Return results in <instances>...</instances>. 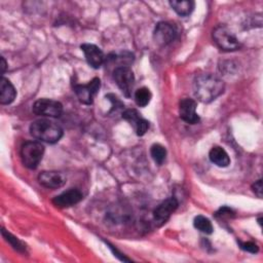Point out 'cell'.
Segmentation results:
<instances>
[{
    "label": "cell",
    "instance_id": "cell-1",
    "mask_svg": "<svg viewBox=\"0 0 263 263\" xmlns=\"http://www.w3.org/2000/svg\"><path fill=\"white\" fill-rule=\"evenodd\" d=\"M224 88V82L212 73L199 74L193 81L194 95L202 103H210L216 100L223 93Z\"/></svg>",
    "mask_w": 263,
    "mask_h": 263
},
{
    "label": "cell",
    "instance_id": "cell-2",
    "mask_svg": "<svg viewBox=\"0 0 263 263\" xmlns=\"http://www.w3.org/2000/svg\"><path fill=\"white\" fill-rule=\"evenodd\" d=\"M31 135L40 142L54 144L63 136L62 127L50 119H38L30 125Z\"/></svg>",
    "mask_w": 263,
    "mask_h": 263
},
{
    "label": "cell",
    "instance_id": "cell-3",
    "mask_svg": "<svg viewBox=\"0 0 263 263\" xmlns=\"http://www.w3.org/2000/svg\"><path fill=\"white\" fill-rule=\"evenodd\" d=\"M44 154V146L37 141H28L21 148V158L24 165L34 170L38 166Z\"/></svg>",
    "mask_w": 263,
    "mask_h": 263
},
{
    "label": "cell",
    "instance_id": "cell-4",
    "mask_svg": "<svg viewBox=\"0 0 263 263\" xmlns=\"http://www.w3.org/2000/svg\"><path fill=\"white\" fill-rule=\"evenodd\" d=\"M213 39L217 46L224 51H233L240 48V42L236 36L224 25H220L214 29Z\"/></svg>",
    "mask_w": 263,
    "mask_h": 263
},
{
    "label": "cell",
    "instance_id": "cell-5",
    "mask_svg": "<svg viewBox=\"0 0 263 263\" xmlns=\"http://www.w3.org/2000/svg\"><path fill=\"white\" fill-rule=\"evenodd\" d=\"M113 77L122 93L126 98H129L135 83V76L132 69L128 66L116 67L113 71Z\"/></svg>",
    "mask_w": 263,
    "mask_h": 263
},
{
    "label": "cell",
    "instance_id": "cell-6",
    "mask_svg": "<svg viewBox=\"0 0 263 263\" xmlns=\"http://www.w3.org/2000/svg\"><path fill=\"white\" fill-rule=\"evenodd\" d=\"M33 112L44 117H60L63 113V105L54 100L39 99L33 105Z\"/></svg>",
    "mask_w": 263,
    "mask_h": 263
},
{
    "label": "cell",
    "instance_id": "cell-7",
    "mask_svg": "<svg viewBox=\"0 0 263 263\" xmlns=\"http://www.w3.org/2000/svg\"><path fill=\"white\" fill-rule=\"evenodd\" d=\"M176 37H177V30L175 26H173L167 22L158 23L153 32L154 41L159 46L168 45L176 39Z\"/></svg>",
    "mask_w": 263,
    "mask_h": 263
},
{
    "label": "cell",
    "instance_id": "cell-8",
    "mask_svg": "<svg viewBox=\"0 0 263 263\" xmlns=\"http://www.w3.org/2000/svg\"><path fill=\"white\" fill-rule=\"evenodd\" d=\"M101 87V81L99 78H93L86 84H78L74 86V91L78 100L85 105H90L93 102L95 96L98 93Z\"/></svg>",
    "mask_w": 263,
    "mask_h": 263
},
{
    "label": "cell",
    "instance_id": "cell-9",
    "mask_svg": "<svg viewBox=\"0 0 263 263\" xmlns=\"http://www.w3.org/2000/svg\"><path fill=\"white\" fill-rule=\"evenodd\" d=\"M178 208V200L175 197H170L162 201L153 212V218L157 226L163 225L171 217V215Z\"/></svg>",
    "mask_w": 263,
    "mask_h": 263
},
{
    "label": "cell",
    "instance_id": "cell-10",
    "mask_svg": "<svg viewBox=\"0 0 263 263\" xmlns=\"http://www.w3.org/2000/svg\"><path fill=\"white\" fill-rule=\"evenodd\" d=\"M122 118L125 119L135 129L138 136H143L149 128V122L141 116L136 109H126L122 113Z\"/></svg>",
    "mask_w": 263,
    "mask_h": 263
},
{
    "label": "cell",
    "instance_id": "cell-11",
    "mask_svg": "<svg viewBox=\"0 0 263 263\" xmlns=\"http://www.w3.org/2000/svg\"><path fill=\"white\" fill-rule=\"evenodd\" d=\"M80 47L84 53L87 64L90 67L95 69H99L105 63V55L101 50V48L98 47L97 45L90 44V43H84Z\"/></svg>",
    "mask_w": 263,
    "mask_h": 263
},
{
    "label": "cell",
    "instance_id": "cell-12",
    "mask_svg": "<svg viewBox=\"0 0 263 263\" xmlns=\"http://www.w3.org/2000/svg\"><path fill=\"white\" fill-rule=\"evenodd\" d=\"M180 117L187 123L195 124L199 121V116L196 113V102L192 99L185 98L179 103Z\"/></svg>",
    "mask_w": 263,
    "mask_h": 263
},
{
    "label": "cell",
    "instance_id": "cell-13",
    "mask_svg": "<svg viewBox=\"0 0 263 263\" xmlns=\"http://www.w3.org/2000/svg\"><path fill=\"white\" fill-rule=\"evenodd\" d=\"M83 198V195L79 189L71 188L62 192L52 199V203L58 208H69L78 203Z\"/></svg>",
    "mask_w": 263,
    "mask_h": 263
},
{
    "label": "cell",
    "instance_id": "cell-14",
    "mask_svg": "<svg viewBox=\"0 0 263 263\" xmlns=\"http://www.w3.org/2000/svg\"><path fill=\"white\" fill-rule=\"evenodd\" d=\"M38 180L42 186L50 189H58L62 187L66 182L65 176L62 173L54 171L41 172L38 176Z\"/></svg>",
    "mask_w": 263,
    "mask_h": 263
},
{
    "label": "cell",
    "instance_id": "cell-15",
    "mask_svg": "<svg viewBox=\"0 0 263 263\" xmlns=\"http://www.w3.org/2000/svg\"><path fill=\"white\" fill-rule=\"evenodd\" d=\"M16 91L12 83L5 77L1 78L0 83V103L2 105H8L15 99Z\"/></svg>",
    "mask_w": 263,
    "mask_h": 263
},
{
    "label": "cell",
    "instance_id": "cell-16",
    "mask_svg": "<svg viewBox=\"0 0 263 263\" xmlns=\"http://www.w3.org/2000/svg\"><path fill=\"white\" fill-rule=\"evenodd\" d=\"M210 160L215 163L217 166L226 167L230 163V158L228 153L225 151L224 148L220 146H214L209 153Z\"/></svg>",
    "mask_w": 263,
    "mask_h": 263
},
{
    "label": "cell",
    "instance_id": "cell-17",
    "mask_svg": "<svg viewBox=\"0 0 263 263\" xmlns=\"http://www.w3.org/2000/svg\"><path fill=\"white\" fill-rule=\"evenodd\" d=\"M170 5L172 8L181 16L189 15L194 9V1L191 0H182V1H170Z\"/></svg>",
    "mask_w": 263,
    "mask_h": 263
},
{
    "label": "cell",
    "instance_id": "cell-18",
    "mask_svg": "<svg viewBox=\"0 0 263 263\" xmlns=\"http://www.w3.org/2000/svg\"><path fill=\"white\" fill-rule=\"evenodd\" d=\"M193 225L194 227L199 230L200 232H203L205 234H211L214 230L213 228V225H212V222L204 216H196L194 218V221H193Z\"/></svg>",
    "mask_w": 263,
    "mask_h": 263
},
{
    "label": "cell",
    "instance_id": "cell-19",
    "mask_svg": "<svg viewBox=\"0 0 263 263\" xmlns=\"http://www.w3.org/2000/svg\"><path fill=\"white\" fill-rule=\"evenodd\" d=\"M151 91L147 87H141L135 92V102L139 107H145L151 100Z\"/></svg>",
    "mask_w": 263,
    "mask_h": 263
},
{
    "label": "cell",
    "instance_id": "cell-20",
    "mask_svg": "<svg viewBox=\"0 0 263 263\" xmlns=\"http://www.w3.org/2000/svg\"><path fill=\"white\" fill-rule=\"evenodd\" d=\"M150 154L157 164H162L166 156V150L160 144H153L150 149Z\"/></svg>",
    "mask_w": 263,
    "mask_h": 263
},
{
    "label": "cell",
    "instance_id": "cell-21",
    "mask_svg": "<svg viewBox=\"0 0 263 263\" xmlns=\"http://www.w3.org/2000/svg\"><path fill=\"white\" fill-rule=\"evenodd\" d=\"M2 235L5 238V240L11 245V247L14 250H16L18 252H25L26 251V246L23 243V241H21L17 237L13 236L11 233L6 231L4 228L2 229Z\"/></svg>",
    "mask_w": 263,
    "mask_h": 263
},
{
    "label": "cell",
    "instance_id": "cell-22",
    "mask_svg": "<svg viewBox=\"0 0 263 263\" xmlns=\"http://www.w3.org/2000/svg\"><path fill=\"white\" fill-rule=\"evenodd\" d=\"M238 243H239L240 249L246 251V252L255 254V253H257L259 251L258 246L255 242H253V241H238Z\"/></svg>",
    "mask_w": 263,
    "mask_h": 263
},
{
    "label": "cell",
    "instance_id": "cell-23",
    "mask_svg": "<svg viewBox=\"0 0 263 263\" xmlns=\"http://www.w3.org/2000/svg\"><path fill=\"white\" fill-rule=\"evenodd\" d=\"M216 214H217V217H221V218H231L234 216L233 211L227 206L221 208Z\"/></svg>",
    "mask_w": 263,
    "mask_h": 263
},
{
    "label": "cell",
    "instance_id": "cell-24",
    "mask_svg": "<svg viewBox=\"0 0 263 263\" xmlns=\"http://www.w3.org/2000/svg\"><path fill=\"white\" fill-rule=\"evenodd\" d=\"M252 188H253V191L255 192V194L258 196V197H262V180L261 179H259L257 182H255L254 184H253V186H252Z\"/></svg>",
    "mask_w": 263,
    "mask_h": 263
},
{
    "label": "cell",
    "instance_id": "cell-25",
    "mask_svg": "<svg viewBox=\"0 0 263 263\" xmlns=\"http://www.w3.org/2000/svg\"><path fill=\"white\" fill-rule=\"evenodd\" d=\"M5 70H6V62H5L4 58H1V73L4 74Z\"/></svg>",
    "mask_w": 263,
    "mask_h": 263
}]
</instances>
